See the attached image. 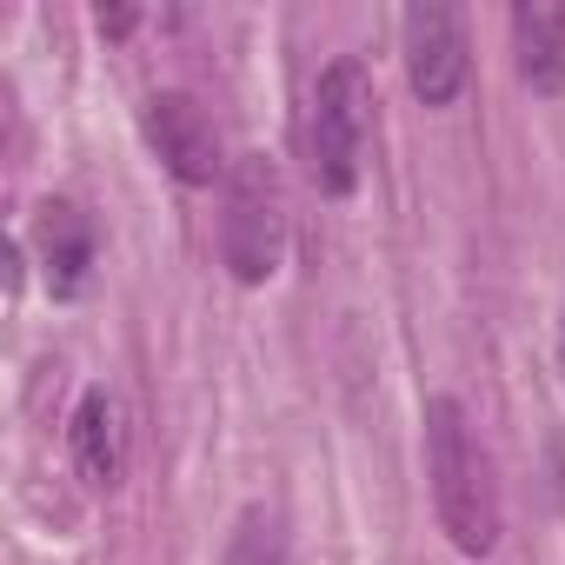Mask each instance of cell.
I'll return each instance as SVG.
<instances>
[{
  "label": "cell",
  "instance_id": "1",
  "mask_svg": "<svg viewBox=\"0 0 565 565\" xmlns=\"http://www.w3.org/2000/svg\"><path fill=\"white\" fill-rule=\"evenodd\" d=\"M426 472H433V512H439V532L452 539V552L492 558V545L505 532L499 479H492V452H486L472 413L452 393L426 399Z\"/></svg>",
  "mask_w": 565,
  "mask_h": 565
},
{
  "label": "cell",
  "instance_id": "2",
  "mask_svg": "<svg viewBox=\"0 0 565 565\" xmlns=\"http://www.w3.org/2000/svg\"><path fill=\"white\" fill-rule=\"evenodd\" d=\"M220 259L239 287H266L287 259V180L266 153H239L220 180Z\"/></svg>",
  "mask_w": 565,
  "mask_h": 565
},
{
  "label": "cell",
  "instance_id": "3",
  "mask_svg": "<svg viewBox=\"0 0 565 565\" xmlns=\"http://www.w3.org/2000/svg\"><path fill=\"white\" fill-rule=\"evenodd\" d=\"M366 134H373V74L347 54L320 74L313 107H307V173L327 200H347L360 186Z\"/></svg>",
  "mask_w": 565,
  "mask_h": 565
},
{
  "label": "cell",
  "instance_id": "4",
  "mask_svg": "<svg viewBox=\"0 0 565 565\" xmlns=\"http://www.w3.org/2000/svg\"><path fill=\"white\" fill-rule=\"evenodd\" d=\"M399 47H406V81L426 107H452L466 87V14L446 0H419L399 21Z\"/></svg>",
  "mask_w": 565,
  "mask_h": 565
},
{
  "label": "cell",
  "instance_id": "5",
  "mask_svg": "<svg viewBox=\"0 0 565 565\" xmlns=\"http://www.w3.org/2000/svg\"><path fill=\"white\" fill-rule=\"evenodd\" d=\"M147 140H153V153L167 160V173L180 180V186H213V180H226V153H220V127H213V114L193 100V94H153L147 100Z\"/></svg>",
  "mask_w": 565,
  "mask_h": 565
},
{
  "label": "cell",
  "instance_id": "6",
  "mask_svg": "<svg viewBox=\"0 0 565 565\" xmlns=\"http://www.w3.org/2000/svg\"><path fill=\"white\" fill-rule=\"evenodd\" d=\"M67 452H74V472L100 492H114L127 479V413L107 386H87L81 406H74V426H67Z\"/></svg>",
  "mask_w": 565,
  "mask_h": 565
},
{
  "label": "cell",
  "instance_id": "7",
  "mask_svg": "<svg viewBox=\"0 0 565 565\" xmlns=\"http://www.w3.org/2000/svg\"><path fill=\"white\" fill-rule=\"evenodd\" d=\"M512 47H519V81L532 94H565V8L558 0H519Z\"/></svg>",
  "mask_w": 565,
  "mask_h": 565
},
{
  "label": "cell",
  "instance_id": "8",
  "mask_svg": "<svg viewBox=\"0 0 565 565\" xmlns=\"http://www.w3.org/2000/svg\"><path fill=\"white\" fill-rule=\"evenodd\" d=\"M41 259L54 294H81L87 287V266H94V220L74 200H47L41 206Z\"/></svg>",
  "mask_w": 565,
  "mask_h": 565
},
{
  "label": "cell",
  "instance_id": "9",
  "mask_svg": "<svg viewBox=\"0 0 565 565\" xmlns=\"http://www.w3.org/2000/svg\"><path fill=\"white\" fill-rule=\"evenodd\" d=\"M220 565H287V545H279L273 512L246 505L239 525H233V539H226V558H220Z\"/></svg>",
  "mask_w": 565,
  "mask_h": 565
},
{
  "label": "cell",
  "instance_id": "10",
  "mask_svg": "<svg viewBox=\"0 0 565 565\" xmlns=\"http://www.w3.org/2000/svg\"><path fill=\"white\" fill-rule=\"evenodd\" d=\"M127 28H134V14H127V8H114V14L100 8V34H127Z\"/></svg>",
  "mask_w": 565,
  "mask_h": 565
}]
</instances>
